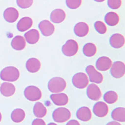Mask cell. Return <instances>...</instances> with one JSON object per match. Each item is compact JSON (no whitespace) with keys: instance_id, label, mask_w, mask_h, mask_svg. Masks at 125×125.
<instances>
[{"instance_id":"9c48e42d","label":"cell","mask_w":125,"mask_h":125,"mask_svg":"<svg viewBox=\"0 0 125 125\" xmlns=\"http://www.w3.org/2000/svg\"><path fill=\"white\" fill-rule=\"evenodd\" d=\"M39 29L44 36H51L54 32V26L48 20H43L39 23Z\"/></svg>"},{"instance_id":"74e56055","label":"cell","mask_w":125,"mask_h":125,"mask_svg":"<svg viewBox=\"0 0 125 125\" xmlns=\"http://www.w3.org/2000/svg\"><path fill=\"white\" fill-rule=\"evenodd\" d=\"M48 125H56V123H49Z\"/></svg>"},{"instance_id":"f35d334b","label":"cell","mask_w":125,"mask_h":125,"mask_svg":"<svg viewBox=\"0 0 125 125\" xmlns=\"http://www.w3.org/2000/svg\"><path fill=\"white\" fill-rule=\"evenodd\" d=\"M1 119H2V115H1V113H0V121H1Z\"/></svg>"},{"instance_id":"603a6c76","label":"cell","mask_w":125,"mask_h":125,"mask_svg":"<svg viewBox=\"0 0 125 125\" xmlns=\"http://www.w3.org/2000/svg\"><path fill=\"white\" fill-rule=\"evenodd\" d=\"M26 40L21 36H16L11 41V46L14 50L21 51L25 48Z\"/></svg>"},{"instance_id":"6da1fadb","label":"cell","mask_w":125,"mask_h":125,"mask_svg":"<svg viewBox=\"0 0 125 125\" xmlns=\"http://www.w3.org/2000/svg\"><path fill=\"white\" fill-rule=\"evenodd\" d=\"M20 71L14 66H8L4 68L0 73V78L6 82H14L20 78Z\"/></svg>"},{"instance_id":"ffe728a7","label":"cell","mask_w":125,"mask_h":125,"mask_svg":"<svg viewBox=\"0 0 125 125\" xmlns=\"http://www.w3.org/2000/svg\"><path fill=\"white\" fill-rule=\"evenodd\" d=\"M16 91L14 84L11 83L4 82L0 87V92L5 97H10L13 96Z\"/></svg>"},{"instance_id":"4fadbf2b","label":"cell","mask_w":125,"mask_h":125,"mask_svg":"<svg viewBox=\"0 0 125 125\" xmlns=\"http://www.w3.org/2000/svg\"><path fill=\"white\" fill-rule=\"evenodd\" d=\"M50 98L53 103L56 106H64L68 104L69 101L68 96L65 93H59L51 94Z\"/></svg>"},{"instance_id":"d6a6232c","label":"cell","mask_w":125,"mask_h":125,"mask_svg":"<svg viewBox=\"0 0 125 125\" xmlns=\"http://www.w3.org/2000/svg\"><path fill=\"white\" fill-rule=\"evenodd\" d=\"M108 5L113 10H117L121 6V0H108Z\"/></svg>"},{"instance_id":"7c38bea8","label":"cell","mask_w":125,"mask_h":125,"mask_svg":"<svg viewBox=\"0 0 125 125\" xmlns=\"http://www.w3.org/2000/svg\"><path fill=\"white\" fill-rule=\"evenodd\" d=\"M112 61L111 59L106 56H101L97 60L96 62V68L101 71H108L111 68Z\"/></svg>"},{"instance_id":"cb8c5ba5","label":"cell","mask_w":125,"mask_h":125,"mask_svg":"<svg viewBox=\"0 0 125 125\" xmlns=\"http://www.w3.org/2000/svg\"><path fill=\"white\" fill-rule=\"evenodd\" d=\"M111 118L114 121L119 122L125 121V109L123 107L115 108L111 113Z\"/></svg>"},{"instance_id":"1f68e13d","label":"cell","mask_w":125,"mask_h":125,"mask_svg":"<svg viewBox=\"0 0 125 125\" xmlns=\"http://www.w3.org/2000/svg\"><path fill=\"white\" fill-rule=\"evenodd\" d=\"M33 0H16L18 6L22 9H26L31 6Z\"/></svg>"},{"instance_id":"d590c367","label":"cell","mask_w":125,"mask_h":125,"mask_svg":"<svg viewBox=\"0 0 125 125\" xmlns=\"http://www.w3.org/2000/svg\"><path fill=\"white\" fill-rule=\"evenodd\" d=\"M106 125H121L119 123L117 122V121H110V122L106 124Z\"/></svg>"},{"instance_id":"8992f818","label":"cell","mask_w":125,"mask_h":125,"mask_svg":"<svg viewBox=\"0 0 125 125\" xmlns=\"http://www.w3.org/2000/svg\"><path fill=\"white\" fill-rule=\"evenodd\" d=\"M78 51V44L74 40H69L62 47V53L66 56H73Z\"/></svg>"},{"instance_id":"277c9868","label":"cell","mask_w":125,"mask_h":125,"mask_svg":"<svg viewBox=\"0 0 125 125\" xmlns=\"http://www.w3.org/2000/svg\"><path fill=\"white\" fill-rule=\"evenodd\" d=\"M25 98L30 101H36L40 100L42 96V93L38 87L35 86H29L24 91Z\"/></svg>"},{"instance_id":"f546056e","label":"cell","mask_w":125,"mask_h":125,"mask_svg":"<svg viewBox=\"0 0 125 125\" xmlns=\"http://www.w3.org/2000/svg\"><path fill=\"white\" fill-rule=\"evenodd\" d=\"M94 28L96 31L100 34H105L107 31V28L105 24L102 21H98L94 23Z\"/></svg>"},{"instance_id":"8d00e7d4","label":"cell","mask_w":125,"mask_h":125,"mask_svg":"<svg viewBox=\"0 0 125 125\" xmlns=\"http://www.w3.org/2000/svg\"><path fill=\"white\" fill-rule=\"evenodd\" d=\"M94 1H95L96 2H98V3H101V2L104 1L105 0H94Z\"/></svg>"},{"instance_id":"f1b7e54d","label":"cell","mask_w":125,"mask_h":125,"mask_svg":"<svg viewBox=\"0 0 125 125\" xmlns=\"http://www.w3.org/2000/svg\"><path fill=\"white\" fill-rule=\"evenodd\" d=\"M118 96L115 91H107L104 94L103 99L106 103L108 104H113L118 100Z\"/></svg>"},{"instance_id":"ac0fdd59","label":"cell","mask_w":125,"mask_h":125,"mask_svg":"<svg viewBox=\"0 0 125 125\" xmlns=\"http://www.w3.org/2000/svg\"><path fill=\"white\" fill-rule=\"evenodd\" d=\"M91 110L89 108L83 106L79 108L76 111V117L78 119L83 121H88L91 119Z\"/></svg>"},{"instance_id":"52a82bcc","label":"cell","mask_w":125,"mask_h":125,"mask_svg":"<svg viewBox=\"0 0 125 125\" xmlns=\"http://www.w3.org/2000/svg\"><path fill=\"white\" fill-rule=\"evenodd\" d=\"M86 72L88 74L90 82L100 84L103 81V76L102 74L96 71L95 68L93 65H88L86 68Z\"/></svg>"},{"instance_id":"30bf717a","label":"cell","mask_w":125,"mask_h":125,"mask_svg":"<svg viewBox=\"0 0 125 125\" xmlns=\"http://www.w3.org/2000/svg\"><path fill=\"white\" fill-rule=\"evenodd\" d=\"M86 94L88 98L93 101H98L101 97V91L100 88L94 83L88 85Z\"/></svg>"},{"instance_id":"3957f363","label":"cell","mask_w":125,"mask_h":125,"mask_svg":"<svg viewBox=\"0 0 125 125\" xmlns=\"http://www.w3.org/2000/svg\"><path fill=\"white\" fill-rule=\"evenodd\" d=\"M52 116L56 123H64L71 118V112L68 109L61 107L53 111Z\"/></svg>"},{"instance_id":"d4e9b609","label":"cell","mask_w":125,"mask_h":125,"mask_svg":"<svg viewBox=\"0 0 125 125\" xmlns=\"http://www.w3.org/2000/svg\"><path fill=\"white\" fill-rule=\"evenodd\" d=\"M33 113L36 118H41L46 116L47 113V109L42 103H36L33 108Z\"/></svg>"},{"instance_id":"d6986e66","label":"cell","mask_w":125,"mask_h":125,"mask_svg":"<svg viewBox=\"0 0 125 125\" xmlns=\"http://www.w3.org/2000/svg\"><path fill=\"white\" fill-rule=\"evenodd\" d=\"M24 39L29 44H36L40 40V33L36 29L30 30L25 33Z\"/></svg>"},{"instance_id":"836d02e7","label":"cell","mask_w":125,"mask_h":125,"mask_svg":"<svg viewBox=\"0 0 125 125\" xmlns=\"http://www.w3.org/2000/svg\"><path fill=\"white\" fill-rule=\"evenodd\" d=\"M32 125H46V123L41 118H36L33 121Z\"/></svg>"},{"instance_id":"83f0119b","label":"cell","mask_w":125,"mask_h":125,"mask_svg":"<svg viewBox=\"0 0 125 125\" xmlns=\"http://www.w3.org/2000/svg\"><path fill=\"white\" fill-rule=\"evenodd\" d=\"M97 48L95 44L91 43H88L84 46L83 51L84 55L87 57H92L96 53Z\"/></svg>"},{"instance_id":"9a60e30c","label":"cell","mask_w":125,"mask_h":125,"mask_svg":"<svg viewBox=\"0 0 125 125\" xmlns=\"http://www.w3.org/2000/svg\"><path fill=\"white\" fill-rule=\"evenodd\" d=\"M125 38L123 36L119 33L113 34L109 39L110 45L114 48L118 49L123 47L125 44Z\"/></svg>"},{"instance_id":"7a4b0ae2","label":"cell","mask_w":125,"mask_h":125,"mask_svg":"<svg viewBox=\"0 0 125 125\" xmlns=\"http://www.w3.org/2000/svg\"><path fill=\"white\" fill-rule=\"evenodd\" d=\"M66 82L65 80L60 77H54L49 81L48 88L49 91L53 93H59L65 90Z\"/></svg>"},{"instance_id":"4dcf8cb0","label":"cell","mask_w":125,"mask_h":125,"mask_svg":"<svg viewBox=\"0 0 125 125\" xmlns=\"http://www.w3.org/2000/svg\"><path fill=\"white\" fill-rule=\"evenodd\" d=\"M82 0H66V4L70 9L75 10L81 6Z\"/></svg>"},{"instance_id":"ba28073f","label":"cell","mask_w":125,"mask_h":125,"mask_svg":"<svg viewBox=\"0 0 125 125\" xmlns=\"http://www.w3.org/2000/svg\"><path fill=\"white\" fill-rule=\"evenodd\" d=\"M110 73L115 78H121L125 74V64L122 61H116L111 65Z\"/></svg>"},{"instance_id":"5bb4252c","label":"cell","mask_w":125,"mask_h":125,"mask_svg":"<svg viewBox=\"0 0 125 125\" xmlns=\"http://www.w3.org/2000/svg\"><path fill=\"white\" fill-rule=\"evenodd\" d=\"M3 16L6 21L12 23L15 22L18 20L19 17V13L18 10L14 8H8L4 10Z\"/></svg>"},{"instance_id":"e0dca14e","label":"cell","mask_w":125,"mask_h":125,"mask_svg":"<svg viewBox=\"0 0 125 125\" xmlns=\"http://www.w3.org/2000/svg\"><path fill=\"white\" fill-rule=\"evenodd\" d=\"M66 18L65 12L61 9H56L51 12L50 14V20L54 23H62Z\"/></svg>"},{"instance_id":"e575fe53","label":"cell","mask_w":125,"mask_h":125,"mask_svg":"<svg viewBox=\"0 0 125 125\" xmlns=\"http://www.w3.org/2000/svg\"><path fill=\"white\" fill-rule=\"evenodd\" d=\"M66 125H80V123L75 119H71L67 123Z\"/></svg>"},{"instance_id":"7402d4cb","label":"cell","mask_w":125,"mask_h":125,"mask_svg":"<svg viewBox=\"0 0 125 125\" xmlns=\"http://www.w3.org/2000/svg\"><path fill=\"white\" fill-rule=\"evenodd\" d=\"M33 25V20L30 17H24L18 21L17 24V29L20 32L27 31Z\"/></svg>"},{"instance_id":"2e32d148","label":"cell","mask_w":125,"mask_h":125,"mask_svg":"<svg viewBox=\"0 0 125 125\" xmlns=\"http://www.w3.org/2000/svg\"><path fill=\"white\" fill-rule=\"evenodd\" d=\"M74 33L78 37H84L89 33V26L84 22L78 23L74 26Z\"/></svg>"},{"instance_id":"5b68a950","label":"cell","mask_w":125,"mask_h":125,"mask_svg":"<svg viewBox=\"0 0 125 125\" xmlns=\"http://www.w3.org/2000/svg\"><path fill=\"white\" fill-rule=\"evenodd\" d=\"M73 84L78 89H84L89 83L88 77L84 73H78L72 78Z\"/></svg>"},{"instance_id":"44dd1931","label":"cell","mask_w":125,"mask_h":125,"mask_svg":"<svg viewBox=\"0 0 125 125\" xmlns=\"http://www.w3.org/2000/svg\"><path fill=\"white\" fill-rule=\"evenodd\" d=\"M26 70L30 73H34L40 70L41 68V62L40 60L35 58H30L26 61Z\"/></svg>"},{"instance_id":"4316f807","label":"cell","mask_w":125,"mask_h":125,"mask_svg":"<svg viewBox=\"0 0 125 125\" xmlns=\"http://www.w3.org/2000/svg\"><path fill=\"white\" fill-rule=\"evenodd\" d=\"M25 112L23 109L17 108L14 109L11 115L12 121L14 123H21L25 118Z\"/></svg>"},{"instance_id":"8fae6325","label":"cell","mask_w":125,"mask_h":125,"mask_svg":"<svg viewBox=\"0 0 125 125\" xmlns=\"http://www.w3.org/2000/svg\"><path fill=\"white\" fill-rule=\"evenodd\" d=\"M94 114L99 118H103L108 113V106L105 103L99 101L94 104L93 109Z\"/></svg>"},{"instance_id":"484cf974","label":"cell","mask_w":125,"mask_h":125,"mask_svg":"<svg viewBox=\"0 0 125 125\" xmlns=\"http://www.w3.org/2000/svg\"><path fill=\"white\" fill-rule=\"evenodd\" d=\"M104 21L108 25L115 26L119 23V17L118 14L115 12H109L105 15Z\"/></svg>"}]
</instances>
